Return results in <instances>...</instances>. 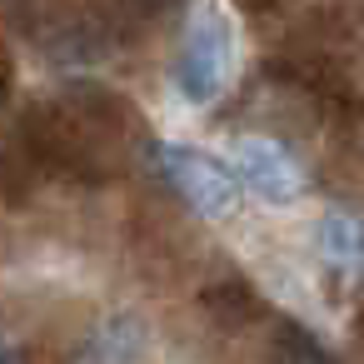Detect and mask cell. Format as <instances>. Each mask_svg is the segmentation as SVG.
<instances>
[{"mask_svg":"<svg viewBox=\"0 0 364 364\" xmlns=\"http://www.w3.org/2000/svg\"><path fill=\"white\" fill-rule=\"evenodd\" d=\"M145 354H150V324L135 309H115L85 329L75 364H140Z\"/></svg>","mask_w":364,"mask_h":364,"instance_id":"obj_4","label":"cell"},{"mask_svg":"<svg viewBox=\"0 0 364 364\" xmlns=\"http://www.w3.org/2000/svg\"><path fill=\"white\" fill-rule=\"evenodd\" d=\"M230 170L240 190L255 195L259 205H294L304 195V170L274 135H240L230 150Z\"/></svg>","mask_w":364,"mask_h":364,"instance_id":"obj_3","label":"cell"},{"mask_svg":"<svg viewBox=\"0 0 364 364\" xmlns=\"http://www.w3.org/2000/svg\"><path fill=\"white\" fill-rule=\"evenodd\" d=\"M150 160L160 170V180L200 215V220H230L245 200L230 160L200 150V145H185V140H155L150 145Z\"/></svg>","mask_w":364,"mask_h":364,"instance_id":"obj_2","label":"cell"},{"mask_svg":"<svg viewBox=\"0 0 364 364\" xmlns=\"http://www.w3.org/2000/svg\"><path fill=\"white\" fill-rule=\"evenodd\" d=\"M0 364H26V349H21L6 329H0Z\"/></svg>","mask_w":364,"mask_h":364,"instance_id":"obj_6","label":"cell"},{"mask_svg":"<svg viewBox=\"0 0 364 364\" xmlns=\"http://www.w3.org/2000/svg\"><path fill=\"white\" fill-rule=\"evenodd\" d=\"M230 80H235V21L220 0H195L170 60V85L185 105L210 110L230 90Z\"/></svg>","mask_w":364,"mask_h":364,"instance_id":"obj_1","label":"cell"},{"mask_svg":"<svg viewBox=\"0 0 364 364\" xmlns=\"http://www.w3.org/2000/svg\"><path fill=\"white\" fill-rule=\"evenodd\" d=\"M314 255L329 269H349V274L364 269V215L344 210V205H329L314 220Z\"/></svg>","mask_w":364,"mask_h":364,"instance_id":"obj_5","label":"cell"}]
</instances>
